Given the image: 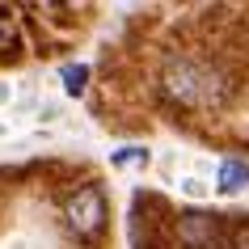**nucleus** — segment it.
<instances>
[{
	"label": "nucleus",
	"mask_w": 249,
	"mask_h": 249,
	"mask_svg": "<svg viewBox=\"0 0 249 249\" xmlns=\"http://www.w3.org/2000/svg\"><path fill=\"white\" fill-rule=\"evenodd\" d=\"M160 85H165V97L178 102L182 110H220L232 93V85L220 68L198 64V59H169Z\"/></svg>",
	"instance_id": "1"
},
{
	"label": "nucleus",
	"mask_w": 249,
	"mask_h": 249,
	"mask_svg": "<svg viewBox=\"0 0 249 249\" xmlns=\"http://www.w3.org/2000/svg\"><path fill=\"white\" fill-rule=\"evenodd\" d=\"M64 220H68V228H72L76 236H97L106 228V198H102V190H97V186H80L76 195H68Z\"/></svg>",
	"instance_id": "2"
},
{
	"label": "nucleus",
	"mask_w": 249,
	"mask_h": 249,
	"mask_svg": "<svg viewBox=\"0 0 249 249\" xmlns=\"http://www.w3.org/2000/svg\"><path fill=\"white\" fill-rule=\"evenodd\" d=\"M173 232H178V245L182 249H215V241H220V215H211V211H186V215H178Z\"/></svg>",
	"instance_id": "3"
},
{
	"label": "nucleus",
	"mask_w": 249,
	"mask_h": 249,
	"mask_svg": "<svg viewBox=\"0 0 249 249\" xmlns=\"http://www.w3.org/2000/svg\"><path fill=\"white\" fill-rule=\"evenodd\" d=\"M21 51H26V42H21L17 17L9 13V9H0V59H17Z\"/></svg>",
	"instance_id": "4"
},
{
	"label": "nucleus",
	"mask_w": 249,
	"mask_h": 249,
	"mask_svg": "<svg viewBox=\"0 0 249 249\" xmlns=\"http://www.w3.org/2000/svg\"><path fill=\"white\" fill-rule=\"evenodd\" d=\"M245 186H249V165L245 160H224L220 165V190L224 195H236Z\"/></svg>",
	"instance_id": "5"
},
{
	"label": "nucleus",
	"mask_w": 249,
	"mask_h": 249,
	"mask_svg": "<svg viewBox=\"0 0 249 249\" xmlns=\"http://www.w3.org/2000/svg\"><path fill=\"white\" fill-rule=\"evenodd\" d=\"M85 80H89V68L85 64H68L64 68V89L68 93H85Z\"/></svg>",
	"instance_id": "6"
},
{
	"label": "nucleus",
	"mask_w": 249,
	"mask_h": 249,
	"mask_svg": "<svg viewBox=\"0 0 249 249\" xmlns=\"http://www.w3.org/2000/svg\"><path fill=\"white\" fill-rule=\"evenodd\" d=\"M232 249H249V224H241L232 232Z\"/></svg>",
	"instance_id": "7"
},
{
	"label": "nucleus",
	"mask_w": 249,
	"mask_h": 249,
	"mask_svg": "<svg viewBox=\"0 0 249 249\" xmlns=\"http://www.w3.org/2000/svg\"><path fill=\"white\" fill-rule=\"evenodd\" d=\"M182 190H186V195H203V190H207V186H203V182H195V178H186V182H182Z\"/></svg>",
	"instance_id": "8"
}]
</instances>
